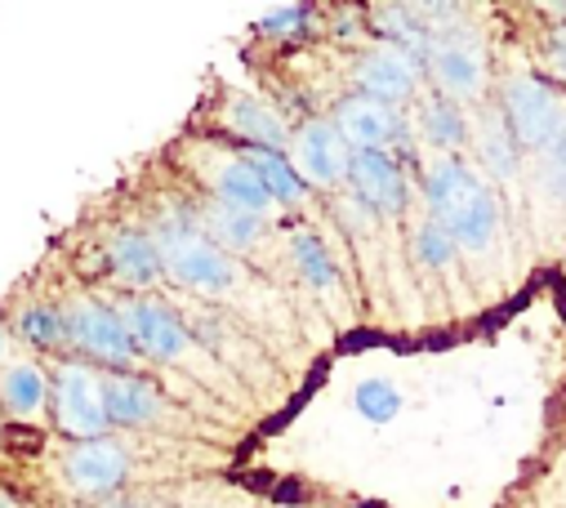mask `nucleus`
I'll list each match as a JSON object with an SVG mask.
<instances>
[{"instance_id": "14", "label": "nucleus", "mask_w": 566, "mask_h": 508, "mask_svg": "<svg viewBox=\"0 0 566 508\" xmlns=\"http://www.w3.org/2000/svg\"><path fill=\"white\" fill-rule=\"evenodd\" d=\"M103 273L120 286V295H153L166 282L161 250L148 232V223H112L98 241Z\"/></svg>"}, {"instance_id": "31", "label": "nucleus", "mask_w": 566, "mask_h": 508, "mask_svg": "<svg viewBox=\"0 0 566 508\" xmlns=\"http://www.w3.org/2000/svg\"><path fill=\"white\" fill-rule=\"evenodd\" d=\"M0 508H19V504H14V499H10L6 490H0Z\"/></svg>"}, {"instance_id": "4", "label": "nucleus", "mask_w": 566, "mask_h": 508, "mask_svg": "<svg viewBox=\"0 0 566 508\" xmlns=\"http://www.w3.org/2000/svg\"><path fill=\"white\" fill-rule=\"evenodd\" d=\"M423 81H429V89H438L464 107L486 103L495 89V67H491V45H486L482 28L464 23V28L433 36V50L423 54Z\"/></svg>"}, {"instance_id": "2", "label": "nucleus", "mask_w": 566, "mask_h": 508, "mask_svg": "<svg viewBox=\"0 0 566 508\" xmlns=\"http://www.w3.org/2000/svg\"><path fill=\"white\" fill-rule=\"evenodd\" d=\"M144 223L161 250L166 282H175L179 290L201 295V299H223L237 290L241 264L232 254H223L214 241H206V232L197 223V192L192 197H161L144 214Z\"/></svg>"}, {"instance_id": "21", "label": "nucleus", "mask_w": 566, "mask_h": 508, "mask_svg": "<svg viewBox=\"0 0 566 508\" xmlns=\"http://www.w3.org/2000/svg\"><path fill=\"white\" fill-rule=\"evenodd\" d=\"M241 157L254 166V174L263 179L268 197L276 210H286V214H300L313 205V188L304 183V174L295 170L291 152H276V148H241Z\"/></svg>"}, {"instance_id": "6", "label": "nucleus", "mask_w": 566, "mask_h": 508, "mask_svg": "<svg viewBox=\"0 0 566 508\" xmlns=\"http://www.w3.org/2000/svg\"><path fill=\"white\" fill-rule=\"evenodd\" d=\"M184 170L192 174L197 197H210V201H223V205H237V210H250L263 219L276 210L263 179L254 174V166L241 157V148L223 144V139H192L184 152Z\"/></svg>"}, {"instance_id": "12", "label": "nucleus", "mask_w": 566, "mask_h": 508, "mask_svg": "<svg viewBox=\"0 0 566 508\" xmlns=\"http://www.w3.org/2000/svg\"><path fill=\"white\" fill-rule=\"evenodd\" d=\"M291 161H295V170L304 174V183L313 188V192H326V197H335V192H344L348 188V144L339 139V130L331 125V116L326 112H313V116H300L295 125H291Z\"/></svg>"}, {"instance_id": "15", "label": "nucleus", "mask_w": 566, "mask_h": 508, "mask_svg": "<svg viewBox=\"0 0 566 508\" xmlns=\"http://www.w3.org/2000/svg\"><path fill=\"white\" fill-rule=\"evenodd\" d=\"M410 130L423 157H469V139H473V107L438 94L423 85V94L406 107Z\"/></svg>"}, {"instance_id": "8", "label": "nucleus", "mask_w": 566, "mask_h": 508, "mask_svg": "<svg viewBox=\"0 0 566 508\" xmlns=\"http://www.w3.org/2000/svg\"><path fill=\"white\" fill-rule=\"evenodd\" d=\"M120 321L129 330V343L138 352V361L153 366H179L197 352V335L188 326V317H179V308H170L157 295H116Z\"/></svg>"}, {"instance_id": "27", "label": "nucleus", "mask_w": 566, "mask_h": 508, "mask_svg": "<svg viewBox=\"0 0 566 508\" xmlns=\"http://www.w3.org/2000/svg\"><path fill=\"white\" fill-rule=\"evenodd\" d=\"M397 6H406L433 36L473 23V19H469V0H397Z\"/></svg>"}, {"instance_id": "23", "label": "nucleus", "mask_w": 566, "mask_h": 508, "mask_svg": "<svg viewBox=\"0 0 566 508\" xmlns=\"http://www.w3.org/2000/svg\"><path fill=\"white\" fill-rule=\"evenodd\" d=\"M406 250H410V264H415L419 273H433V277H447V273L460 264L455 236H451L438 219H429V214H419L415 227L406 232Z\"/></svg>"}, {"instance_id": "30", "label": "nucleus", "mask_w": 566, "mask_h": 508, "mask_svg": "<svg viewBox=\"0 0 566 508\" xmlns=\"http://www.w3.org/2000/svg\"><path fill=\"white\" fill-rule=\"evenodd\" d=\"M6 352H10V326H6V321H0V366H6V361H10Z\"/></svg>"}, {"instance_id": "10", "label": "nucleus", "mask_w": 566, "mask_h": 508, "mask_svg": "<svg viewBox=\"0 0 566 508\" xmlns=\"http://www.w3.org/2000/svg\"><path fill=\"white\" fill-rule=\"evenodd\" d=\"M210 116H214V139L232 148H276V152L291 148L295 120L254 89H223L219 103H210Z\"/></svg>"}, {"instance_id": "9", "label": "nucleus", "mask_w": 566, "mask_h": 508, "mask_svg": "<svg viewBox=\"0 0 566 508\" xmlns=\"http://www.w3.org/2000/svg\"><path fill=\"white\" fill-rule=\"evenodd\" d=\"M348 81L357 94L375 98V103H388L397 112H406L419 94H423V59H415L410 50L401 45H384V41H370V45H357L348 54Z\"/></svg>"}, {"instance_id": "3", "label": "nucleus", "mask_w": 566, "mask_h": 508, "mask_svg": "<svg viewBox=\"0 0 566 508\" xmlns=\"http://www.w3.org/2000/svg\"><path fill=\"white\" fill-rule=\"evenodd\" d=\"M491 98L504 112V120H509L513 139L522 144L526 161L535 152H544L562 135V125H566V94L548 76H539L531 67H513V72L495 76Z\"/></svg>"}, {"instance_id": "22", "label": "nucleus", "mask_w": 566, "mask_h": 508, "mask_svg": "<svg viewBox=\"0 0 566 508\" xmlns=\"http://www.w3.org/2000/svg\"><path fill=\"white\" fill-rule=\"evenodd\" d=\"M10 335L23 348H32L36 357H67L63 304H54V299H23L10 317Z\"/></svg>"}, {"instance_id": "20", "label": "nucleus", "mask_w": 566, "mask_h": 508, "mask_svg": "<svg viewBox=\"0 0 566 508\" xmlns=\"http://www.w3.org/2000/svg\"><path fill=\"white\" fill-rule=\"evenodd\" d=\"M197 223H201L206 241H214L223 254H232V260L254 254L272 232L263 214H250V210H237V205H223L210 197H197Z\"/></svg>"}, {"instance_id": "29", "label": "nucleus", "mask_w": 566, "mask_h": 508, "mask_svg": "<svg viewBox=\"0 0 566 508\" xmlns=\"http://www.w3.org/2000/svg\"><path fill=\"white\" fill-rule=\"evenodd\" d=\"M85 508H144V499L129 495V490H116V495H107V499H90Z\"/></svg>"}, {"instance_id": "25", "label": "nucleus", "mask_w": 566, "mask_h": 508, "mask_svg": "<svg viewBox=\"0 0 566 508\" xmlns=\"http://www.w3.org/2000/svg\"><path fill=\"white\" fill-rule=\"evenodd\" d=\"M531 179L539 188V197H548L553 205L566 210V125H562V135L531 157Z\"/></svg>"}, {"instance_id": "1", "label": "nucleus", "mask_w": 566, "mask_h": 508, "mask_svg": "<svg viewBox=\"0 0 566 508\" xmlns=\"http://www.w3.org/2000/svg\"><path fill=\"white\" fill-rule=\"evenodd\" d=\"M415 197L423 201V214L455 236L460 254H486L504 232L500 192L473 170L469 157H423Z\"/></svg>"}, {"instance_id": "16", "label": "nucleus", "mask_w": 566, "mask_h": 508, "mask_svg": "<svg viewBox=\"0 0 566 508\" xmlns=\"http://www.w3.org/2000/svg\"><path fill=\"white\" fill-rule=\"evenodd\" d=\"M469 161H473V170H478L491 188H509V183H517L522 170H526V152H522V144L513 139V130H509L504 112L495 107V98H486V103L473 107Z\"/></svg>"}, {"instance_id": "13", "label": "nucleus", "mask_w": 566, "mask_h": 508, "mask_svg": "<svg viewBox=\"0 0 566 508\" xmlns=\"http://www.w3.org/2000/svg\"><path fill=\"white\" fill-rule=\"evenodd\" d=\"M59 477L81 504L107 499V495L125 490V481H129V451L112 433L90 437V442H67L59 455Z\"/></svg>"}, {"instance_id": "7", "label": "nucleus", "mask_w": 566, "mask_h": 508, "mask_svg": "<svg viewBox=\"0 0 566 508\" xmlns=\"http://www.w3.org/2000/svg\"><path fill=\"white\" fill-rule=\"evenodd\" d=\"M50 420L67 442L107 437V411H103V370H94L81 357H54L50 361Z\"/></svg>"}, {"instance_id": "26", "label": "nucleus", "mask_w": 566, "mask_h": 508, "mask_svg": "<svg viewBox=\"0 0 566 508\" xmlns=\"http://www.w3.org/2000/svg\"><path fill=\"white\" fill-rule=\"evenodd\" d=\"M353 411L366 420V424H392L401 415V393L392 389V379H361V384L353 389Z\"/></svg>"}, {"instance_id": "28", "label": "nucleus", "mask_w": 566, "mask_h": 508, "mask_svg": "<svg viewBox=\"0 0 566 508\" xmlns=\"http://www.w3.org/2000/svg\"><path fill=\"white\" fill-rule=\"evenodd\" d=\"M539 63L566 81V19H548L544 32H539Z\"/></svg>"}, {"instance_id": "19", "label": "nucleus", "mask_w": 566, "mask_h": 508, "mask_svg": "<svg viewBox=\"0 0 566 508\" xmlns=\"http://www.w3.org/2000/svg\"><path fill=\"white\" fill-rule=\"evenodd\" d=\"M286 260L295 268V277L322 295V299H335L344 290V268L335 260V250L326 245V236L313 227V223H291L286 227Z\"/></svg>"}, {"instance_id": "24", "label": "nucleus", "mask_w": 566, "mask_h": 508, "mask_svg": "<svg viewBox=\"0 0 566 508\" xmlns=\"http://www.w3.org/2000/svg\"><path fill=\"white\" fill-rule=\"evenodd\" d=\"M317 28H322V10L313 6V0H295V6H276L263 19H254L250 36L276 41V45H295V41H308Z\"/></svg>"}, {"instance_id": "18", "label": "nucleus", "mask_w": 566, "mask_h": 508, "mask_svg": "<svg viewBox=\"0 0 566 508\" xmlns=\"http://www.w3.org/2000/svg\"><path fill=\"white\" fill-rule=\"evenodd\" d=\"M0 411L14 424H36L50 415V366L41 357L0 366Z\"/></svg>"}, {"instance_id": "17", "label": "nucleus", "mask_w": 566, "mask_h": 508, "mask_svg": "<svg viewBox=\"0 0 566 508\" xmlns=\"http://www.w3.org/2000/svg\"><path fill=\"white\" fill-rule=\"evenodd\" d=\"M103 411L112 428L138 433V428H157L166 420V398L138 370H116V374H103Z\"/></svg>"}, {"instance_id": "11", "label": "nucleus", "mask_w": 566, "mask_h": 508, "mask_svg": "<svg viewBox=\"0 0 566 508\" xmlns=\"http://www.w3.org/2000/svg\"><path fill=\"white\" fill-rule=\"evenodd\" d=\"M348 192L357 201H366L384 223H401L415 205V170L388 148L353 152L348 157Z\"/></svg>"}, {"instance_id": "5", "label": "nucleus", "mask_w": 566, "mask_h": 508, "mask_svg": "<svg viewBox=\"0 0 566 508\" xmlns=\"http://www.w3.org/2000/svg\"><path fill=\"white\" fill-rule=\"evenodd\" d=\"M63 326H67V357H81L103 374L144 366L129 343V330L120 321L116 299L72 295V299H63Z\"/></svg>"}]
</instances>
